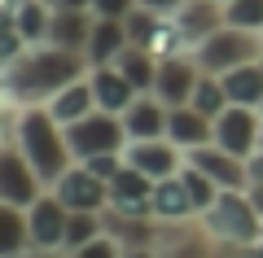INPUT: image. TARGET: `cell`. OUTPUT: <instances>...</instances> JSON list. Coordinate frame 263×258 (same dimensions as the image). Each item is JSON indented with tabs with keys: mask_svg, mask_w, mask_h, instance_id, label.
Returning <instances> with one entry per match:
<instances>
[{
	"mask_svg": "<svg viewBox=\"0 0 263 258\" xmlns=\"http://www.w3.org/2000/svg\"><path fill=\"white\" fill-rule=\"evenodd\" d=\"M92 110H97V92H92V83H88V74H84V79H75L70 88H62V92L48 101V114H53L62 127H70V123L88 118Z\"/></svg>",
	"mask_w": 263,
	"mask_h": 258,
	"instance_id": "obj_21",
	"label": "cell"
},
{
	"mask_svg": "<svg viewBox=\"0 0 263 258\" xmlns=\"http://www.w3.org/2000/svg\"><path fill=\"white\" fill-rule=\"evenodd\" d=\"M119 118H123V127H127V140H158V136H167L171 105L158 101L154 92H141Z\"/></svg>",
	"mask_w": 263,
	"mask_h": 258,
	"instance_id": "obj_15",
	"label": "cell"
},
{
	"mask_svg": "<svg viewBox=\"0 0 263 258\" xmlns=\"http://www.w3.org/2000/svg\"><path fill=\"white\" fill-rule=\"evenodd\" d=\"M53 9H57V5H48V0H22L5 22L18 27V35L27 39V44H44V39H48V27H53Z\"/></svg>",
	"mask_w": 263,
	"mask_h": 258,
	"instance_id": "obj_23",
	"label": "cell"
},
{
	"mask_svg": "<svg viewBox=\"0 0 263 258\" xmlns=\"http://www.w3.org/2000/svg\"><path fill=\"white\" fill-rule=\"evenodd\" d=\"M123 162L136 166V171H145L149 180H167V175H180V166H184V149L171 145L167 136H158V140H127Z\"/></svg>",
	"mask_w": 263,
	"mask_h": 258,
	"instance_id": "obj_10",
	"label": "cell"
},
{
	"mask_svg": "<svg viewBox=\"0 0 263 258\" xmlns=\"http://www.w3.org/2000/svg\"><path fill=\"white\" fill-rule=\"evenodd\" d=\"M119 66L123 74H127V83L136 88V92H154V79H158V53L154 48H141V44H127L119 53Z\"/></svg>",
	"mask_w": 263,
	"mask_h": 258,
	"instance_id": "obj_25",
	"label": "cell"
},
{
	"mask_svg": "<svg viewBox=\"0 0 263 258\" xmlns=\"http://www.w3.org/2000/svg\"><path fill=\"white\" fill-rule=\"evenodd\" d=\"M184 162L189 166H197L202 175H211L224 193H246L250 188V162L246 157H237V153H228L224 145H202V149H189L184 153Z\"/></svg>",
	"mask_w": 263,
	"mask_h": 258,
	"instance_id": "obj_8",
	"label": "cell"
},
{
	"mask_svg": "<svg viewBox=\"0 0 263 258\" xmlns=\"http://www.w3.org/2000/svg\"><path fill=\"white\" fill-rule=\"evenodd\" d=\"M141 5H145V9H154V13H176L184 0H141Z\"/></svg>",
	"mask_w": 263,
	"mask_h": 258,
	"instance_id": "obj_31",
	"label": "cell"
},
{
	"mask_svg": "<svg viewBox=\"0 0 263 258\" xmlns=\"http://www.w3.org/2000/svg\"><path fill=\"white\" fill-rule=\"evenodd\" d=\"M123 258H158V249H154V245H145V249H127Z\"/></svg>",
	"mask_w": 263,
	"mask_h": 258,
	"instance_id": "obj_32",
	"label": "cell"
},
{
	"mask_svg": "<svg viewBox=\"0 0 263 258\" xmlns=\"http://www.w3.org/2000/svg\"><path fill=\"white\" fill-rule=\"evenodd\" d=\"M101 232H105V214H101V210H70L62 254H70V249H79V245H88V241H97Z\"/></svg>",
	"mask_w": 263,
	"mask_h": 258,
	"instance_id": "obj_27",
	"label": "cell"
},
{
	"mask_svg": "<svg viewBox=\"0 0 263 258\" xmlns=\"http://www.w3.org/2000/svg\"><path fill=\"white\" fill-rule=\"evenodd\" d=\"M193 57H197V66L206 74H228V70H237V66H246V62H259L263 57V35L224 22L219 31H211V35L193 48Z\"/></svg>",
	"mask_w": 263,
	"mask_h": 258,
	"instance_id": "obj_4",
	"label": "cell"
},
{
	"mask_svg": "<svg viewBox=\"0 0 263 258\" xmlns=\"http://www.w3.org/2000/svg\"><path fill=\"white\" fill-rule=\"evenodd\" d=\"M5 140L27 153V162L40 171L48 188L75 166V153H70V140H66V127L48 114V105H5Z\"/></svg>",
	"mask_w": 263,
	"mask_h": 258,
	"instance_id": "obj_2",
	"label": "cell"
},
{
	"mask_svg": "<svg viewBox=\"0 0 263 258\" xmlns=\"http://www.w3.org/2000/svg\"><path fill=\"white\" fill-rule=\"evenodd\" d=\"M189 105H193V110H202L206 118H219V114H224L233 101H228V88H224V79H219V74H206V70H202V79H197V88H193V101H189Z\"/></svg>",
	"mask_w": 263,
	"mask_h": 258,
	"instance_id": "obj_26",
	"label": "cell"
},
{
	"mask_svg": "<svg viewBox=\"0 0 263 258\" xmlns=\"http://www.w3.org/2000/svg\"><path fill=\"white\" fill-rule=\"evenodd\" d=\"M215 145H224L228 153L246 157L250 162L263 145V110H250V105H228L215 118Z\"/></svg>",
	"mask_w": 263,
	"mask_h": 258,
	"instance_id": "obj_7",
	"label": "cell"
},
{
	"mask_svg": "<svg viewBox=\"0 0 263 258\" xmlns=\"http://www.w3.org/2000/svg\"><path fill=\"white\" fill-rule=\"evenodd\" d=\"M167 140L171 145H180L189 153V149H202L215 140V118H206L202 110H193V105H176L171 110V123H167Z\"/></svg>",
	"mask_w": 263,
	"mask_h": 258,
	"instance_id": "obj_18",
	"label": "cell"
},
{
	"mask_svg": "<svg viewBox=\"0 0 263 258\" xmlns=\"http://www.w3.org/2000/svg\"><path fill=\"white\" fill-rule=\"evenodd\" d=\"M197 79H202V66H197L193 53H167V57H158L154 96H158V101H167L171 110H176V105H189V101H193Z\"/></svg>",
	"mask_w": 263,
	"mask_h": 258,
	"instance_id": "obj_9",
	"label": "cell"
},
{
	"mask_svg": "<svg viewBox=\"0 0 263 258\" xmlns=\"http://www.w3.org/2000/svg\"><path fill=\"white\" fill-rule=\"evenodd\" d=\"M259 70H263V57H259Z\"/></svg>",
	"mask_w": 263,
	"mask_h": 258,
	"instance_id": "obj_34",
	"label": "cell"
},
{
	"mask_svg": "<svg viewBox=\"0 0 263 258\" xmlns=\"http://www.w3.org/2000/svg\"><path fill=\"white\" fill-rule=\"evenodd\" d=\"M197 223L206 228V236L215 245H233V249L254 245L263 236V214L250 202V193H219L211 210L197 214Z\"/></svg>",
	"mask_w": 263,
	"mask_h": 258,
	"instance_id": "obj_3",
	"label": "cell"
},
{
	"mask_svg": "<svg viewBox=\"0 0 263 258\" xmlns=\"http://www.w3.org/2000/svg\"><path fill=\"white\" fill-rule=\"evenodd\" d=\"M219 5H228V0H219Z\"/></svg>",
	"mask_w": 263,
	"mask_h": 258,
	"instance_id": "obj_36",
	"label": "cell"
},
{
	"mask_svg": "<svg viewBox=\"0 0 263 258\" xmlns=\"http://www.w3.org/2000/svg\"><path fill=\"white\" fill-rule=\"evenodd\" d=\"M224 22L241 31H259L263 35V0H228L224 5Z\"/></svg>",
	"mask_w": 263,
	"mask_h": 258,
	"instance_id": "obj_28",
	"label": "cell"
},
{
	"mask_svg": "<svg viewBox=\"0 0 263 258\" xmlns=\"http://www.w3.org/2000/svg\"><path fill=\"white\" fill-rule=\"evenodd\" d=\"M149 210H154L158 223H189V219H197V206H193V197H189V188H184L180 175H167V180L154 184Z\"/></svg>",
	"mask_w": 263,
	"mask_h": 258,
	"instance_id": "obj_17",
	"label": "cell"
},
{
	"mask_svg": "<svg viewBox=\"0 0 263 258\" xmlns=\"http://www.w3.org/2000/svg\"><path fill=\"white\" fill-rule=\"evenodd\" d=\"M44 193H48V184L40 180L35 166L27 162V153H22L13 140H5V145H0V202L31 210Z\"/></svg>",
	"mask_w": 263,
	"mask_h": 258,
	"instance_id": "obj_6",
	"label": "cell"
},
{
	"mask_svg": "<svg viewBox=\"0 0 263 258\" xmlns=\"http://www.w3.org/2000/svg\"><path fill=\"white\" fill-rule=\"evenodd\" d=\"M92 70L84 53L57 44H27L22 53H13L9 62H0V83H5V105H48L62 88H70L75 79Z\"/></svg>",
	"mask_w": 263,
	"mask_h": 258,
	"instance_id": "obj_1",
	"label": "cell"
},
{
	"mask_svg": "<svg viewBox=\"0 0 263 258\" xmlns=\"http://www.w3.org/2000/svg\"><path fill=\"white\" fill-rule=\"evenodd\" d=\"M127 44H132V35H127V22L123 18H97L84 57H88V66H110V62H119V53Z\"/></svg>",
	"mask_w": 263,
	"mask_h": 258,
	"instance_id": "obj_19",
	"label": "cell"
},
{
	"mask_svg": "<svg viewBox=\"0 0 263 258\" xmlns=\"http://www.w3.org/2000/svg\"><path fill=\"white\" fill-rule=\"evenodd\" d=\"M31 219L22 206H5L0 202V258H22L31 254Z\"/></svg>",
	"mask_w": 263,
	"mask_h": 258,
	"instance_id": "obj_22",
	"label": "cell"
},
{
	"mask_svg": "<svg viewBox=\"0 0 263 258\" xmlns=\"http://www.w3.org/2000/svg\"><path fill=\"white\" fill-rule=\"evenodd\" d=\"M88 83H92V92H97V110H105V114H123L136 96H141L114 62L110 66H92V70H88Z\"/></svg>",
	"mask_w": 263,
	"mask_h": 258,
	"instance_id": "obj_16",
	"label": "cell"
},
{
	"mask_svg": "<svg viewBox=\"0 0 263 258\" xmlns=\"http://www.w3.org/2000/svg\"><path fill=\"white\" fill-rule=\"evenodd\" d=\"M22 258H66L62 249H31V254H22Z\"/></svg>",
	"mask_w": 263,
	"mask_h": 258,
	"instance_id": "obj_33",
	"label": "cell"
},
{
	"mask_svg": "<svg viewBox=\"0 0 263 258\" xmlns=\"http://www.w3.org/2000/svg\"><path fill=\"white\" fill-rule=\"evenodd\" d=\"M141 0H92V13L97 18H127Z\"/></svg>",
	"mask_w": 263,
	"mask_h": 258,
	"instance_id": "obj_30",
	"label": "cell"
},
{
	"mask_svg": "<svg viewBox=\"0 0 263 258\" xmlns=\"http://www.w3.org/2000/svg\"><path fill=\"white\" fill-rule=\"evenodd\" d=\"M219 79H224L228 101H233V105H250V110H263V70H259V62H246V66H237V70L219 74Z\"/></svg>",
	"mask_w": 263,
	"mask_h": 258,
	"instance_id": "obj_24",
	"label": "cell"
},
{
	"mask_svg": "<svg viewBox=\"0 0 263 258\" xmlns=\"http://www.w3.org/2000/svg\"><path fill=\"white\" fill-rule=\"evenodd\" d=\"M48 5H57V0H48Z\"/></svg>",
	"mask_w": 263,
	"mask_h": 258,
	"instance_id": "obj_35",
	"label": "cell"
},
{
	"mask_svg": "<svg viewBox=\"0 0 263 258\" xmlns=\"http://www.w3.org/2000/svg\"><path fill=\"white\" fill-rule=\"evenodd\" d=\"M66 140H70L75 162H88V157H101V153H123L127 149V127H123L119 114L92 110L88 118L66 127Z\"/></svg>",
	"mask_w": 263,
	"mask_h": 258,
	"instance_id": "obj_5",
	"label": "cell"
},
{
	"mask_svg": "<svg viewBox=\"0 0 263 258\" xmlns=\"http://www.w3.org/2000/svg\"><path fill=\"white\" fill-rule=\"evenodd\" d=\"M53 193L62 197L70 210H105V206H110V184H105L101 175H92L84 162L70 166V171L53 184Z\"/></svg>",
	"mask_w": 263,
	"mask_h": 258,
	"instance_id": "obj_11",
	"label": "cell"
},
{
	"mask_svg": "<svg viewBox=\"0 0 263 258\" xmlns=\"http://www.w3.org/2000/svg\"><path fill=\"white\" fill-rule=\"evenodd\" d=\"M123 254H127V249H123L119 241L110 236V232H101V236H97V241H88V245L70 249V254H66V258H123Z\"/></svg>",
	"mask_w": 263,
	"mask_h": 258,
	"instance_id": "obj_29",
	"label": "cell"
},
{
	"mask_svg": "<svg viewBox=\"0 0 263 258\" xmlns=\"http://www.w3.org/2000/svg\"><path fill=\"white\" fill-rule=\"evenodd\" d=\"M154 184L158 180H149L145 171H136V166L123 162V171L110 180V210H123V214H149V202H154Z\"/></svg>",
	"mask_w": 263,
	"mask_h": 258,
	"instance_id": "obj_14",
	"label": "cell"
},
{
	"mask_svg": "<svg viewBox=\"0 0 263 258\" xmlns=\"http://www.w3.org/2000/svg\"><path fill=\"white\" fill-rule=\"evenodd\" d=\"M31 219V245L35 249H62L66 245V223H70V206L48 188L35 206L27 210Z\"/></svg>",
	"mask_w": 263,
	"mask_h": 258,
	"instance_id": "obj_12",
	"label": "cell"
},
{
	"mask_svg": "<svg viewBox=\"0 0 263 258\" xmlns=\"http://www.w3.org/2000/svg\"><path fill=\"white\" fill-rule=\"evenodd\" d=\"M259 149H263V145H259Z\"/></svg>",
	"mask_w": 263,
	"mask_h": 258,
	"instance_id": "obj_37",
	"label": "cell"
},
{
	"mask_svg": "<svg viewBox=\"0 0 263 258\" xmlns=\"http://www.w3.org/2000/svg\"><path fill=\"white\" fill-rule=\"evenodd\" d=\"M92 9H53V27H48V44L70 48V53H84L88 35H92Z\"/></svg>",
	"mask_w": 263,
	"mask_h": 258,
	"instance_id": "obj_20",
	"label": "cell"
},
{
	"mask_svg": "<svg viewBox=\"0 0 263 258\" xmlns=\"http://www.w3.org/2000/svg\"><path fill=\"white\" fill-rule=\"evenodd\" d=\"M167 18H171V27H176L180 44L197 48L211 31L224 27V5H219V0H184V5H180L176 13H167Z\"/></svg>",
	"mask_w": 263,
	"mask_h": 258,
	"instance_id": "obj_13",
	"label": "cell"
}]
</instances>
